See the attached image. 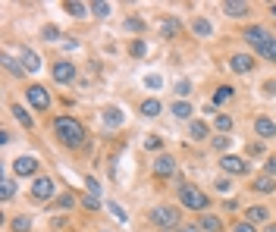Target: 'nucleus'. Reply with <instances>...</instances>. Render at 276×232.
I'll list each match as a JSON object with an SVG mask.
<instances>
[{"instance_id":"nucleus-23","label":"nucleus","mask_w":276,"mask_h":232,"mask_svg":"<svg viewBox=\"0 0 276 232\" xmlns=\"http://www.w3.org/2000/svg\"><path fill=\"white\" fill-rule=\"evenodd\" d=\"M144 50H148V47H144L141 38H135L132 44H129V54H132V57H144Z\"/></svg>"},{"instance_id":"nucleus-4","label":"nucleus","mask_w":276,"mask_h":232,"mask_svg":"<svg viewBox=\"0 0 276 232\" xmlns=\"http://www.w3.org/2000/svg\"><path fill=\"white\" fill-rule=\"evenodd\" d=\"M151 223H157L160 229H176L179 226V213L172 207H157V210H151Z\"/></svg>"},{"instance_id":"nucleus-27","label":"nucleus","mask_w":276,"mask_h":232,"mask_svg":"<svg viewBox=\"0 0 276 232\" xmlns=\"http://www.w3.org/2000/svg\"><path fill=\"white\" fill-rule=\"evenodd\" d=\"M261 54H264L267 60H273V63H276V38H270V41H267V47L261 50Z\"/></svg>"},{"instance_id":"nucleus-36","label":"nucleus","mask_w":276,"mask_h":232,"mask_svg":"<svg viewBox=\"0 0 276 232\" xmlns=\"http://www.w3.org/2000/svg\"><path fill=\"white\" fill-rule=\"evenodd\" d=\"M85 185H88V192H91V198H94V195H98V192H101V185H98V179H91V176H88V179H85Z\"/></svg>"},{"instance_id":"nucleus-25","label":"nucleus","mask_w":276,"mask_h":232,"mask_svg":"<svg viewBox=\"0 0 276 232\" xmlns=\"http://www.w3.org/2000/svg\"><path fill=\"white\" fill-rule=\"evenodd\" d=\"M13 113H16V119H19V123H22L25 129H32V116H29V113H25V110H22V107H13Z\"/></svg>"},{"instance_id":"nucleus-46","label":"nucleus","mask_w":276,"mask_h":232,"mask_svg":"<svg viewBox=\"0 0 276 232\" xmlns=\"http://www.w3.org/2000/svg\"><path fill=\"white\" fill-rule=\"evenodd\" d=\"M179 232H198V226H179Z\"/></svg>"},{"instance_id":"nucleus-20","label":"nucleus","mask_w":276,"mask_h":232,"mask_svg":"<svg viewBox=\"0 0 276 232\" xmlns=\"http://www.w3.org/2000/svg\"><path fill=\"white\" fill-rule=\"evenodd\" d=\"M160 32H163V38H172V35H176V32H179V22H176V19H163Z\"/></svg>"},{"instance_id":"nucleus-30","label":"nucleus","mask_w":276,"mask_h":232,"mask_svg":"<svg viewBox=\"0 0 276 232\" xmlns=\"http://www.w3.org/2000/svg\"><path fill=\"white\" fill-rule=\"evenodd\" d=\"M192 138H207V126L204 123H192Z\"/></svg>"},{"instance_id":"nucleus-15","label":"nucleus","mask_w":276,"mask_h":232,"mask_svg":"<svg viewBox=\"0 0 276 232\" xmlns=\"http://www.w3.org/2000/svg\"><path fill=\"white\" fill-rule=\"evenodd\" d=\"M123 110H116V107H107V110H104V123H107V126H123Z\"/></svg>"},{"instance_id":"nucleus-5","label":"nucleus","mask_w":276,"mask_h":232,"mask_svg":"<svg viewBox=\"0 0 276 232\" xmlns=\"http://www.w3.org/2000/svg\"><path fill=\"white\" fill-rule=\"evenodd\" d=\"M25 94H29V104L34 110H47L50 107V94L41 88V85H32V88H25Z\"/></svg>"},{"instance_id":"nucleus-42","label":"nucleus","mask_w":276,"mask_h":232,"mask_svg":"<svg viewBox=\"0 0 276 232\" xmlns=\"http://www.w3.org/2000/svg\"><path fill=\"white\" fill-rule=\"evenodd\" d=\"M232 232H254V226H251V223H236V229H232Z\"/></svg>"},{"instance_id":"nucleus-29","label":"nucleus","mask_w":276,"mask_h":232,"mask_svg":"<svg viewBox=\"0 0 276 232\" xmlns=\"http://www.w3.org/2000/svg\"><path fill=\"white\" fill-rule=\"evenodd\" d=\"M91 13L94 16H110V3H104V0L101 3H91Z\"/></svg>"},{"instance_id":"nucleus-18","label":"nucleus","mask_w":276,"mask_h":232,"mask_svg":"<svg viewBox=\"0 0 276 232\" xmlns=\"http://www.w3.org/2000/svg\"><path fill=\"white\" fill-rule=\"evenodd\" d=\"M192 32H195V35H201V38H207V35H210V32H213V25L207 22V19H195Z\"/></svg>"},{"instance_id":"nucleus-21","label":"nucleus","mask_w":276,"mask_h":232,"mask_svg":"<svg viewBox=\"0 0 276 232\" xmlns=\"http://www.w3.org/2000/svg\"><path fill=\"white\" fill-rule=\"evenodd\" d=\"M267 213H270L267 207H251V210H248V220H251V223H264Z\"/></svg>"},{"instance_id":"nucleus-44","label":"nucleus","mask_w":276,"mask_h":232,"mask_svg":"<svg viewBox=\"0 0 276 232\" xmlns=\"http://www.w3.org/2000/svg\"><path fill=\"white\" fill-rule=\"evenodd\" d=\"M217 188H220V192H229L232 185H229V179H217Z\"/></svg>"},{"instance_id":"nucleus-40","label":"nucleus","mask_w":276,"mask_h":232,"mask_svg":"<svg viewBox=\"0 0 276 232\" xmlns=\"http://www.w3.org/2000/svg\"><path fill=\"white\" fill-rule=\"evenodd\" d=\"M60 35V29H57V25H47V29H44V38H50V41H54Z\"/></svg>"},{"instance_id":"nucleus-3","label":"nucleus","mask_w":276,"mask_h":232,"mask_svg":"<svg viewBox=\"0 0 276 232\" xmlns=\"http://www.w3.org/2000/svg\"><path fill=\"white\" fill-rule=\"evenodd\" d=\"M54 192H57V185H54L50 176H38V179H34V185H32V198H34V201H50Z\"/></svg>"},{"instance_id":"nucleus-39","label":"nucleus","mask_w":276,"mask_h":232,"mask_svg":"<svg viewBox=\"0 0 276 232\" xmlns=\"http://www.w3.org/2000/svg\"><path fill=\"white\" fill-rule=\"evenodd\" d=\"M57 204H60V207H72V204H75V198H72V195H63Z\"/></svg>"},{"instance_id":"nucleus-12","label":"nucleus","mask_w":276,"mask_h":232,"mask_svg":"<svg viewBox=\"0 0 276 232\" xmlns=\"http://www.w3.org/2000/svg\"><path fill=\"white\" fill-rule=\"evenodd\" d=\"M254 129H257V135H261V138H273V135H276V123H273V119H267V116L257 119Z\"/></svg>"},{"instance_id":"nucleus-24","label":"nucleus","mask_w":276,"mask_h":232,"mask_svg":"<svg viewBox=\"0 0 276 232\" xmlns=\"http://www.w3.org/2000/svg\"><path fill=\"white\" fill-rule=\"evenodd\" d=\"M172 113H176L179 119H188V116H192V107H188V104H172Z\"/></svg>"},{"instance_id":"nucleus-47","label":"nucleus","mask_w":276,"mask_h":232,"mask_svg":"<svg viewBox=\"0 0 276 232\" xmlns=\"http://www.w3.org/2000/svg\"><path fill=\"white\" fill-rule=\"evenodd\" d=\"M267 232H276V226H267Z\"/></svg>"},{"instance_id":"nucleus-8","label":"nucleus","mask_w":276,"mask_h":232,"mask_svg":"<svg viewBox=\"0 0 276 232\" xmlns=\"http://www.w3.org/2000/svg\"><path fill=\"white\" fill-rule=\"evenodd\" d=\"M54 79L57 82H72L75 79V66L72 63H66V60H60V63H54Z\"/></svg>"},{"instance_id":"nucleus-6","label":"nucleus","mask_w":276,"mask_h":232,"mask_svg":"<svg viewBox=\"0 0 276 232\" xmlns=\"http://www.w3.org/2000/svg\"><path fill=\"white\" fill-rule=\"evenodd\" d=\"M270 38H273V35H267V29H261V25H251V29L245 32V41H248L251 47H257V50H264Z\"/></svg>"},{"instance_id":"nucleus-41","label":"nucleus","mask_w":276,"mask_h":232,"mask_svg":"<svg viewBox=\"0 0 276 232\" xmlns=\"http://www.w3.org/2000/svg\"><path fill=\"white\" fill-rule=\"evenodd\" d=\"M176 91H179V94H188V91H192V82H185V79H182V82L176 85Z\"/></svg>"},{"instance_id":"nucleus-10","label":"nucleus","mask_w":276,"mask_h":232,"mask_svg":"<svg viewBox=\"0 0 276 232\" xmlns=\"http://www.w3.org/2000/svg\"><path fill=\"white\" fill-rule=\"evenodd\" d=\"M223 169H226V173H232V176H242V173H248V163L242 160V157H232V154H226V157H223Z\"/></svg>"},{"instance_id":"nucleus-31","label":"nucleus","mask_w":276,"mask_h":232,"mask_svg":"<svg viewBox=\"0 0 276 232\" xmlns=\"http://www.w3.org/2000/svg\"><path fill=\"white\" fill-rule=\"evenodd\" d=\"M217 129H220V132H229V129H232V119L220 113V116H217Z\"/></svg>"},{"instance_id":"nucleus-19","label":"nucleus","mask_w":276,"mask_h":232,"mask_svg":"<svg viewBox=\"0 0 276 232\" xmlns=\"http://www.w3.org/2000/svg\"><path fill=\"white\" fill-rule=\"evenodd\" d=\"M141 113L144 116H160V100H144V104H141Z\"/></svg>"},{"instance_id":"nucleus-43","label":"nucleus","mask_w":276,"mask_h":232,"mask_svg":"<svg viewBox=\"0 0 276 232\" xmlns=\"http://www.w3.org/2000/svg\"><path fill=\"white\" fill-rule=\"evenodd\" d=\"M267 176H276V157L267 160Z\"/></svg>"},{"instance_id":"nucleus-14","label":"nucleus","mask_w":276,"mask_h":232,"mask_svg":"<svg viewBox=\"0 0 276 232\" xmlns=\"http://www.w3.org/2000/svg\"><path fill=\"white\" fill-rule=\"evenodd\" d=\"M223 13H229V16H245V13H248V3H245V0H226V3H223Z\"/></svg>"},{"instance_id":"nucleus-32","label":"nucleus","mask_w":276,"mask_h":232,"mask_svg":"<svg viewBox=\"0 0 276 232\" xmlns=\"http://www.w3.org/2000/svg\"><path fill=\"white\" fill-rule=\"evenodd\" d=\"M123 29H129V32H141V29H144V22H141V19H126Z\"/></svg>"},{"instance_id":"nucleus-28","label":"nucleus","mask_w":276,"mask_h":232,"mask_svg":"<svg viewBox=\"0 0 276 232\" xmlns=\"http://www.w3.org/2000/svg\"><path fill=\"white\" fill-rule=\"evenodd\" d=\"M0 188H3V201H10V198L16 195V185H13V179H3V185H0Z\"/></svg>"},{"instance_id":"nucleus-7","label":"nucleus","mask_w":276,"mask_h":232,"mask_svg":"<svg viewBox=\"0 0 276 232\" xmlns=\"http://www.w3.org/2000/svg\"><path fill=\"white\" fill-rule=\"evenodd\" d=\"M13 169H16V176H34L38 173V160L34 157H16Z\"/></svg>"},{"instance_id":"nucleus-17","label":"nucleus","mask_w":276,"mask_h":232,"mask_svg":"<svg viewBox=\"0 0 276 232\" xmlns=\"http://www.w3.org/2000/svg\"><path fill=\"white\" fill-rule=\"evenodd\" d=\"M201 226H204L207 232H223V223H220L217 217H210V213H204V217H201Z\"/></svg>"},{"instance_id":"nucleus-2","label":"nucleus","mask_w":276,"mask_h":232,"mask_svg":"<svg viewBox=\"0 0 276 232\" xmlns=\"http://www.w3.org/2000/svg\"><path fill=\"white\" fill-rule=\"evenodd\" d=\"M179 198H182V204L192 207V210H204L207 207V195L198 192L195 185H182V188H179Z\"/></svg>"},{"instance_id":"nucleus-35","label":"nucleus","mask_w":276,"mask_h":232,"mask_svg":"<svg viewBox=\"0 0 276 232\" xmlns=\"http://www.w3.org/2000/svg\"><path fill=\"white\" fill-rule=\"evenodd\" d=\"M213 148H217V151H226V148H229V138H226V135H220V138H213Z\"/></svg>"},{"instance_id":"nucleus-16","label":"nucleus","mask_w":276,"mask_h":232,"mask_svg":"<svg viewBox=\"0 0 276 232\" xmlns=\"http://www.w3.org/2000/svg\"><path fill=\"white\" fill-rule=\"evenodd\" d=\"M273 188H276L273 176H261V179H254V192H264V195H270Z\"/></svg>"},{"instance_id":"nucleus-13","label":"nucleus","mask_w":276,"mask_h":232,"mask_svg":"<svg viewBox=\"0 0 276 232\" xmlns=\"http://www.w3.org/2000/svg\"><path fill=\"white\" fill-rule=\"evenodd\" d=\"M22 63H25V72H38V69H41L38 54H34V50H29V47H22Z\"/></svg>"},{"instance_id":"nucleus-34","label":"nucleus","mask_w":276,"mask_h":232,"mask_svg":"<svg viewBox=\"0 0 276 232\" xmlns=\"http://www.w3.org/2000/svg\"><path fill=\"white\" fill-rule=\"evenodd\" d=\"M66 10L72 16H85V3H66Z\"/></svg>"},{"instance_id":"nucleus-22","label":"nucleus","mask_w":276,"mask_h":232,"mask_svg":"<svg viewBox=\"0 0 276 232\" xmlns=\"http://www.w3.org/2000/svg\"><path fill=\"white\" fill-rule=\"evenodd\" d=\"M232 98V88L229 85H223V88H217V94H213V104H223V100Z\"/></svg>"},{"instance_id":"nucleus-33","label":"nucleus","mask_w":276,"mask_h":232,"mask_svg":"<svg viewBox=\"0 0 276 232\" xmlns=\"http://www.w3.org/2000/svg\"><path fill=\"white\" fill-rule=\"evenodd\" d=\"M110 213H113V217H116L119 223H126V220H129V217H126V210L119 207V204H110Z\"/></svg>"},{"instance_id":"nucleus-45","label":"nucleus","mask_w":276,"mask_h":232,"mask_svg":"<svg viewBox=\"0 0 276 232\" xmlns=\"http://www.w3.org/2000/svg\"><path fill=\"white\" fill-rule=\"evenodd\" d=\"M85 207H88V210H98V198H85Z\"/></svg>"},{"instance_id":"nucleus-9","label":"nucleus","mask_w":276,"mask_h":232,"mask_svg":"<svg viewBox=\"0 0 276 232\" xmlns=\"http://www.w3.org/2000/svg\"><path fill=\"white\" fill-rule=\"evenodd\" d=\"M154 173H157L160 179H167V176H172V173H176V160H172V157H167V154H163V157H157V160H154Z\"/></svg>"},{"instance_id":"nucleus-38","label":"nucleus","mask_w":276,"mask_h":232,"mask_svg":"<svg viewBox=\"0 0 276 232\" xmlns=\"http://www.w3.org/2000/svg\"><path fill=\"white\" fill-rule=\"evenodd\" d=\"M144 85H148V88H160L163 79H160V75H148V82H144Z\"/></svg>"},{"instance_id":"nucleus-1","label":"nucleus","mask_w":276,"mask_h":232,"mask_svg":"<svg viewBox=\"0 0 276 232\" xmlns=\"http://www.w3.org/2000/svg\"><path fill=\"white\" fill-rule=\"evenodd\" d=\"M54 129H57L60 141L69 144V148H82V144H85V129H82V123H75V119L60 116L57 123H54Z\"/></svg>"},{"instance_id":"nucleus-11","label":"nucleus","mask_w":276,"mask_h":232,"mask_svg":"<svg viewBox=\"0 0 276 232\" xmlns=\"http://www.w3.org/2000/svg\"><path fill=\"white\" fill-rule=\"evenodd\" d=\"M251 66H254V60L248 57V54H236V57L229 60V69H232V72H248Z\"/></svg>"},{"instance_id":"nucleus-26","label":"nucleus","mask_w":276,"mask_h":232,"mask_svg":"<svg viewBox=\"0 0 276 232\" xmlns=\"http://www.w3.org/2000/svg\"><path fill=\"white\" fill-rule=\"evenodd\" d=\"M29 226H32L29 217H16V220H13V229H16V232H29Z\"/></svg>"},{"instance_id":"nucleus-37","label":"nucleus","mask_w":276,"mask_h":232,"mask_svg":"<svg viewBox=\"0 0 276 232\" xmlns=\"http://www.w3.org/2000/svg\"><path fill=\"white\" fill-rule=\"evenodd\" d=\"M144 148L157 151V148H160V138H157V135H151V138H144Z\"/></svg>"},{"instance_id":"nucleus-48","label":"nucleus","mask_w":276,"mask_h":232,"mask_svg":"<svg viewBox=\"0 0 276 232\" xmlns=\"http://www.w3.org/2000/svg\"><path fill=\"white\" fill-rule=\"evenodd\" d=\"M273 16H276V3H273Z\"/></svg>"}]
</instances>
